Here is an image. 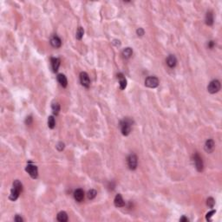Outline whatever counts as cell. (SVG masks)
Listing matches in <instances>:
<instances>
[{"instance_id":"6da1fadb","label":"cell","mask_w":222,"mask_h":222,"mask_svg":"<svg viewBox=\"0 0 222 222\" xmlns=\"http://www.w3.org/2000/svg\"><path fill=\"white\" fill-rule=\"evenodd\" d=\"M22 189H23V185H22V183H21L19 181H18V180L14 181V182H13V188H12L11 190V194H10L9 199H10L11 200H12V201L16 200L18 198L20 193L22 192Z\"/></svg>"},{"instance_id":"7a4b0ae2","label":"cell","mask_w":222,"mask_h":222,"mask_svg":"<svg viewBox=\"0 0 222 222\" xmlns=\"http://www.w3.org/2000/svg\"><path fill=\"white\" fill-rule=\"evenodd\" d=\"M133 121L129 118H125L121 121V131L123 136H128L132 129Z\"/></svg>"},{"instance_id":"3957f363","label":"cell","mask_w":222,"mask_h":222,"mask_svg":"<svg viewBox=\"0 0 222 222\" xmlns=\"http://www.w3.org/2000/svg\"><path fill=\"white\" fill-rule=\"evenodd\" d=\"M25 170L26 172L30 175L31 178L33 179H36L37 178V175H38V171H37V167L36 165H34L32 162H28L26 167H25Z\"/></svg>"},{"instance_id":"277c9868","label":"cell","mask_w":222,"mask_h":222,"mask_svg":"<svg viewBox=\"0 0 222 222\" xmlns=\"http://www.w3.org/2000/svg\"><path fill=\"white\" fill-rule=\"evenodd\" d=\"M220 90V82L218 80H213L207 86V90L211 94L217 93Z\"/></svg>"},{"instance_id":"5b68a950","label":"cell","mask_w":222,"mask_h":222,"mask_svg":"<svg viewBox=\"0 0 222 222\" xmlns=\"http://www.w3.org/2000/svg\"><path fill=\"white\" fill-rule=\"evenodd\" d=\"M128 168L131 169V170H135L136 167H137V162H138V160H137V156L134 154L130 155L128 157Z\"/></svg>"},{"instance_id":"8992f818","label":"cell","mask_w":222,"mask_h":222,"mask_svg":"<svg viewBox=\"0 0 222 222\" xmlns=\"http://www.w3.org/2000/svg\"><path fill=\"white\" fill-rule=\"evenodd\" d=\"M145 85L148 88H156L159 85V80L155 76H148L145 80Z\"/></svg>"},{"instance_id":"52a82bcc","label":"cell","mask_w":222,"mask_h":222,"mask_svg":"<svg viewBox=\"0 0 222 222\" xmlns=\"http://www.w3.org/2000/svg\"><path fill=\"white\" fill-rule=\"evenodd\" d=\"M80 82L82 85L85 88H88L90 86V79L86 72H82L80 74Z\"/></svg>"},{"instance_id":"ba28073f","label":"cell","mask_w":222,"mask_h":222,"mask_svg":"<svg viewBox=\"0 0 222 222\" xmlns=\"http://www.w3.org/2000/svg\"><path fill=\"white\" fill-rule=\"evenodd\" d=\"M194 165H195L197 170L199 172H201L203 170V161H202L201 157L197 153H195L194 155Z\"/></svg>"},{"instance_id":"9c48e42d","label":"cell","mask_w":222,"mask_h":222,"mask_svg":"<svg viewBox=\"0 0 222 222\" xmlns=\"http://www.w3.org/2000/svg\"><path fill=\"white\" fill-rule=\"evenodd\" d=\"M214 148H215V143H214L213 140L208 139L205 143V150L207 153H212L214 150Z\"/></svg>"},{"instance_id":"30bf717a","label":"cell","mask_w":222,"mask_h":222,"mask_svg":"<svg viewBox=\"0 0 222 222\" xmlns=\"http://www.w3.org/2000/svg\"><path fill=\"white\" fill-rule=\"evenodd\" d=\"M74 198H75V200H76V201H78V202H81V201H82V200H83V198H84V192H83V190H82V189H76L75 192H74Z\"/></svg>"},{"instance_id":"8fae6325","label":"cell","mask_w":222,"mask_h":222,"mask_svg":"<svg viewBox=\"0 0 222 222\" xmlns=\"http://www.w3.org/2000/svg\"><path fill=\"white\" fill-rule=\"evenodd\" d=\"M117 78L119 80V84H120V88L121 90H125L126 87H127V80L125 78V76L120 73L117 75Z\"/></svg>"},{"instance_id":"7c38bea8","label":"cell","mask_w":222,"mask_h":222,"mask_svg":"<svg viewBox=\"0 0 222 222\" xmlns=\"http://www.w3.org/2000/svg\"><path fill=\"white\" fill-rule=\"evenodd\" d=\"M114 203H115V206L116 207H122L125 206V202L121 197V195L120 194H116L115 198V200H114Z\"/></svg>"},{"instance_id":"4fadbf2b","label":"cell","mask_w":222,"mask_h":222,"mask_svg":"<svg viewBox=\"0 0 222 222\" xmlns=\"http://www.w3.org/2000/svg\"><path fill=\"white\" fill-rule=\"evenodd\" d=\"M51 43L54 48H59L62 45V41L57 36H54L51 39Z\"/></svg>"},{"instance_id":"5bb4252c","label":"cell","mask_w":222,"mask_h":222,"mask_svg":"<svg viewBox=\"0 0 222 222\" xmlns=\"http://www.w3.org/2000/svg\"><path fill=\"white\" fill-rule=\"evenodd\" d=\"M177 63V59L173 55H169L167 58V64L170 68H174Z\"/></svg>"},{"instance_id":"9a60e30c","label":"cell","mask_w":222,"mask_h":222,"mask_svg":"<svg viewBox=\"0 0 222 222\" xmlns=\"http://www.w3.org/2000/svg\"><path fill=\"white\" fill-rule=\"evenodd\" d=\"M51 66L52 70L54 72H57L58 70V68L60 66V59L57 57H52L51 58Z\"/></svg>"},{"instance_id":"2e32d148","label":"cell","mask_w":222,"mask_h":222,"mask_svg":"<svg viewBox=\"0 0 222 222\" xmlns=\"http://www.w3.org/2000/svg\"><path fill=\"white\" fill-rule=\"evenodd\" d=\"M57 81H58V82L61 84L62 87H63V88L67 87V85H68V80H67V78H66V76H65L64 75L59 74V75L57 76Z\"/></svg>"},{"instance_id":"e0dca14e","label":"cell","mask_w":222,"mask_h":222,"mask_svg":"<svg viewBox=\"0 0 222 222\" xmlns=\"http://www.w3.org/2000/svg\"><path fill=\"white\" fill-rule=\"evenodd\" d=\"M206 24L207 25H212L213 24V14L212 11H208L206 16Z\"/></svg>"},{"instance_id":"ac0fdd59","label":"cell","mask_w":222,"mask_h":222,"mask_svg":"<svg viewBox=\"0 0 222 222\" xmlns=\"http://www.w3.org/2000/svg\"><path fill=\"white\" fill-rule=\"evenodd\" d=\"M57 220L60 222H66L68 220V215L65 212H60L57 214Z\"/></svg>"},{"instance_id":"d6986e66","label":"cell","mask_w":222,"mask_h":222,"mask_svg":"<svg viewBox=\"0 0 222 222\" xmlns=\"http://www.w3.org/2000/svg\"><path fill=\"white\" fill-rule=\"evenodd\" d=\"M133 54V51L131 48H126L123 50L122 51V56L125 57V58H129Z\"/></svg>"},{"instance_id":"ffe728a7","label":"cell","mask_w":222,"mask_h":222,"mask_svg":"<svg viewBox=\"0 0 222 222\" xmlns=\"http://www.w3.org/2000/svg\"><path fill=\"white\" fill-rule=\"evenodd\" d=\"M51 109H52V111H53V114L54 115H58L59 111H60V105L58 103H52V106H51Z\"/></svg>"},{"instance_id":"44dd1931","label":"cell","mask_w":222,"mask_h":222,"mask_svg":"<svg viewBox=\"0 0 222 222\" xmlns=\"http://www.w3.org/2000/svg\"><path fill=\"white\" fill-rule=\"evenodd\" d=\"M83 35H84V30H83V29H82V27H79V28L77 29V30H76V39L81 40V39L82 38V36H83Z\"/></svg>"},{"instance_id":"7402d4cb","label":"cell","mask_w":222,"mask_h":222,"mask_svg":"<svg viewBox=\"0 0 222 222\" xmlns=\"http://www.w3.org/2000/svg\"><path fill=\"white\" fill-rule=\"evenodd\" d=\"M48 126L50 128H54L56 126V121L53 116H49L48 118Z\"/></svg>"},{"instance_id":"603a6c76","label":"cell","mask_w":222,"mask_h":222,"mask_svg":"<svg viewBox=\"0 0 222 222\" xmlns=\"http://www.w3.org/2000/svg\"><path fill=\"white\" fill-rule=\"evenodd\" d=\"M96 194H97V192L95 189H91V190H90L88 192V200H93V199L96 198Z\"/></svg>"},{"instance_id":"cb8c5ba5","label":"cell","mask_w":222,"mask_h":222,"mask_svg":"<svg viewBox=\"0 0 222 222\" xmlns=\"http://www.w3.org/2000/svg\"><path fill=\"white\" fill-rule=\"evenodd\" d=\"M206 204H207V206H209V207H213V206H214V204H215V200H214V199L213 198H212V197H210V198H208L207 199V200H206Z\"/></svg>"},{"instance_id":"d4e9b609","label":"cell","mask_w":222,"mask_h":222,"mask_svg":"<svg viewBox=\"0 0 222 222\" xmlns=\"http://www.w3.org/2000/svg\"><path fill=\"white\" fill-rule=\"evenodd\" d=\"M215 213H216V211H214V210H213V211H211V212L207 213H206V219H207V220H210V219H211V218L213 217V215Z\"/></svg>"},{"instance_id":"484cf974","label":"cell","mask_w":222,"mask_h":222,"mask_svg":"<svg viewBox=\"0 0 222 222\" xmlns=\"http://www.w3.org/2000/svg\"><path fill=\"white\" fill-rule=\"evenodd\" d=\"M57 150L62 151V150L64 148V143H63V142H59V143L57 145Z\"/></svg>"},{"instance_id":"4316f807","label":"cell","mask_w":222,"mask_h":222,"mask_svg":"<svg viewBox=\"0 0 222 222\" xmlns=\"http://www.w3.org/2000/svg\"><path fill=\"white\" fill-rule=\"evenodd\" d=\"M137 35L138 36H143L144 35V30L143 29H142V28H139L138 30H137Z\"/></svg>"},{"instance_id":"83f0119b","label":"cell","mask_w":222,"mask_h":222,"mask_svg":"<svg viewBox=\"0 0 222 222\" xmlns=\"http://www.w3.org/2000/svg\"><path fill=\"white\" fill-rule=\"evenodd\" d=\"M214 42L213 41H209L208 42V43H207V46H208V48L209 49H213V46H214Z\"/></svg>"},{"instance_id":"f1b7e54d","label":"cell","mask_w":222,"mask_h":222,"mask_svg":"<svg viewBox=\"0 0 222 222\" xmlns=\"http://www.w3.org/2000/svg\"><path fill=\"white\" fill-rule=\"evenodd\" d=\"M25 122H26V124H27V125H30V124H31V122H32V118H31V116H29V117H27V118H26V121H25Z\"/></svg>"},{"instance_id":"f546056e","label":"cell","mask_w":222,"mask_h":222,"mask_svg":"<svg viewBox=\"0 0 222 222\" xmlns=\"http://www.w3.org/2000/svg\"><path fill=\"white\" fill-rule=\"evenodd\" d=\"M14 219H15L16 221H18V222H22V221H23V219H22L20 216H16Z\"/></svg>"},{"instance_id":"4dcf8cb0","label":"cell","mask_w":222,"mask_h":222,"mask_svg":"<svg viewBox=\"0 0 222 222\" xmlns=\"http://www.w3.org/2000/svg\"><path fill=\"white\" fill-rule=\"evenodd\" d=\"M180 220H181V221H185V222H188V218H186L185 216H183V217H182V218L180 219Z\"/></svg>"}]
</instances>
